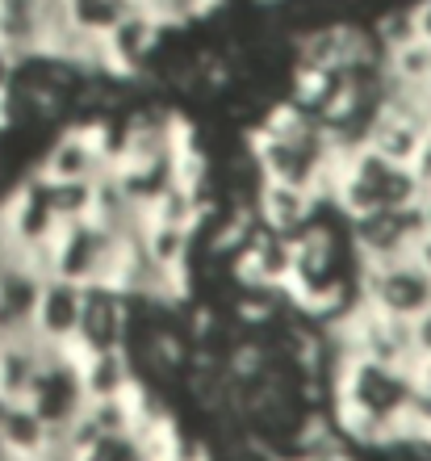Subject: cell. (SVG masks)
<instances>
[{"label": "cell", "instance_id": "cell-1", "mask_svg": "<svg viewBox=\"0 0 431 461\" xmlns=\"http://www.w3.org/2000/svg\"><path fill=\"white\" fill-rule=\"evenodd\" d=\"M227 5V0H139V9L151 13L159 25H168V30H189L193 22H205L210 13H218Z\"/></svg>", "mask_w": 431, "mask_h": 461}, {"label": "cell", "instance_id": "cell-2", "mask_svg": "<svg viewBox=\"0 0 431 461\" xmlns=\"http://www.w3.org/2000/svg\"><path fill=\"white\" fill-rule=\"evenodd\" d=\"M410 25H415V42L431 50V0H410Z\"/></svg>", "mask_w": 431, "mask_h": 461}]
</instances>
